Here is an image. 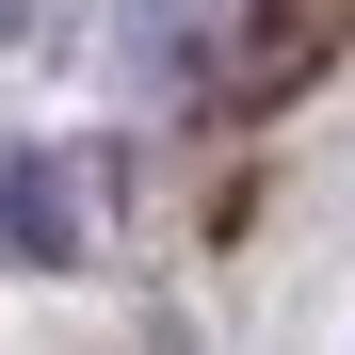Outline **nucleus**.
Wrapping results in <instances>:
<instances>
[{
    "mask_svg": "<svg viewBox=\"0 0 355 355\" xmlns=\"http://www.w3.org/2000/svg\"><path fill=\"white\" fill-rule=\"evenodd\" d=\"M17 17H33V0H0V33H17Z\"/></svg>",
    "mask_w": 355,
    "mask_h": 355,
    "instance_id": "7ed1b4c3",
    "label": "nucleus"
},
{
    "mask_svg": "<svg viewBox=\"0 0 355 355\" xmlns=\"http://www.w3.org/2000/svg\"><path fill=\"white\" fill-rule=\"evenodd\" d=\"M339 33H355V0H275V33L243 49V81H259V97H275V81H307V65H323Z\"/></svg>",
    "mask_w": 355,
    "mask_h": 355,
    "instance_id": "f03ea898",
    "label": "nucleus"
},
{
    "mask_svg": "<svg viewBox=\"0 0 355 355\" xmlns=\"http://www.w3.org/2000/svg\"><path fill=\"white\" fill-rule=\"evenodd\" d=\"M0 259H17V275H65V259H81V178H65V146H0Z\"/></svg>",
    "mask_w": 355,
    "mask_h": 355,
    "instance_id": "f257e3e1",
    "label": "nucleus"
}]
</instances>
